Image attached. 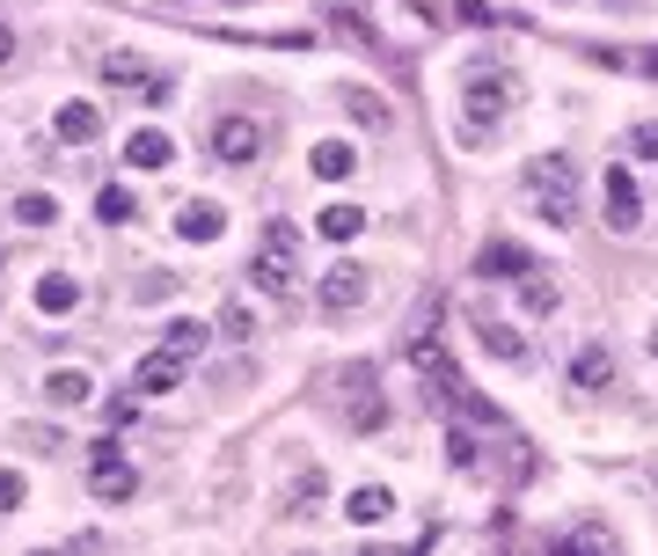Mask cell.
<instances>
[{
	"label": "cell",
	"instance_id": "obj_1",
	"mask_svg": "<svg viewBox=\"0 0 658 556\" xmlns=\"http://www.w3.org/2000/svg\"><path fill=\"white\" fill-rule=\"evenodd\" d=\"M527 191H535V206L549 212V220H571L578 212V161L571 155H541L535 169H527Z\"/></svg>",
	"mask_w": 658,
	"mask_h": 556
},
{
	"label": "cell",
	"instance_id": "obj_2",
	"mask_svg": "<svg viewBox=\"0 0 658 556\" xmlns=\"http://www.w3.org/2000/svg\"><path fill=\"white\" fill-rule=\"evenodd\" d=\"M505 103H512V81H505V73H476V81L461 88V110H468V147H483V132L505 118Z\"/></svg>",
	"mask_w": 658,
	"mask_h": 556
},
{
	"label": "cell",
	"instance_id": "obj_3",
	"mask_svg": "<svg viewBox=\"0 0 658 556\" xmlns=\"http://www.w3.org/2000/svg\"><path fill=\"white\" fill-rule=\"evenodd\" d=\"M88 490L96 498H110V505H124L139 490V476L124 469V454H118V433H103L96 447H88Z\"/></svg>",
	"mask_w": 658,
	"mask_h": 556
},
{
	"label": "cell",
	"instance_id": "obj_4",
	"mask_svg": "<svg viewBox=\"0 0 658 556\" xmlns=\"http://www.w3.org/2000/svg\"><path fill=\"white\" fill-rule=\"evenodd\" d=\"M212 155H220L227 169H242V161L263 155V132L249 118H220V125H212Z\"/></svg>",
	"mask_w": 658,
	"mask_h": 556
},
{
	"label": "cell",
	"instance_id": "obj_5",
	"mask_svg": "<svg viewBox=\"0 0 658 556\" xmlns=\"http://www.w3.org/2000/svg\"><path fill=\"white\" fill-rule=\"evenodd\" d=\"M183 366H191L183 351H169V345H161V351H147V359L132 366V388H139V396H169V388L183 381Z\"/></svg>",
	"mask_w": 658,
	"mask_h": 556
},
{
	"label": "cell",
	"instance_id": "obj_6",
	"mask_svg": "<svg viewBox=\"0 0 658 556\" xmlns=\"http://www.w3.org/2000/svg\"><path fill=\"white\" fill-rule=\"evenodd\" d=\"M176 235H183V242H198V249H206V242H220V235H227V212L212 206V198H191V206L176 212Z\"/></svg>",
	"mask_w": 658,
	"mask_h": 556
},
{
	"label": "cell",
	"instance_id": "obj_7",
	"mask_svg": "<svg viewBox=\"0 0 658 556\" xmlns=\"http://www.w3.org/2000/svg\"><path fill=\"white\" fill-rule=\"evenodd\" d=\"M359 300H366V264H359V257L329 264V278H322V308H359Z\"/></svg>",
	"mask_w": 658,
	"mask_h": 556
},
{
	"label": "cell",
	"instance_id": "obj_8",
	"mask_svg": "<svg viewBox=\"0 0 658 556\" xmlns=\"http://www.w3.org/2000/svg\"><path fill=\"white\" fill-rule=\"evenodd\" d=\"M124 161H132V169H169V161H176V139L161 132V125H139V132L124 139Z\"/></svg>",
	"mask_w": 658,
	"mask_h": 556
},
{
	"label": "cell",
	"instance_id": "obj_9",
	"mask_svg": "<svg viewBox=\"0 0 658 556\" xmlns=\"http://www.w3.org/2000/svg\"><path fill=\"white\" fill-rule=\"evenodd\" d=\"M30 300H37V315H73V308H81V278H73V271H44Z\"/></svg>",
	"mask_w": 658,
	"mask_h": 556
},
{
	"label": "cell",
	"instance_id": "obj_10",
	"mask_svg": "<svg viewBox=\"0 0 658 556\" xmlns=\"http://www.w3.org/2000/svg\"><path fill=\"white\" fill-rule=\"evenodd\" d=\"M88 396H96V381H88L81 366H52V374H44V403H52V410H81Z\"/></svg>",
	"mask_w": 658,
	"mask_h": 556
},
{
	"label": "cell",
	"instance_id": "obj_11",
	"mask_svg": "<svg viewBox=\"0 0 658 556\" xmlns=\"http://www.w3.org/2000/svg\"><path fill=\"white\" fill-rule=\"evenodd\" d=\"M607 220L622 227V235L644 220V198H637V183H629V169H607Z\"/></svg>",
	"mask_w": 658,
	"mask_h": 556
},
{
	"label": "cell",
	"instance_id": "obj_12",
	"mask_svg": "<svg viewBox=\"0 0 658 556\" xmlns=\"http://www.w3.org/2000/svg\"><path fill=\"white\" fill-rule=\"evenodd\" d=\"M345 513H351V527H381L388 513H396V490H388V484H359L345 498Z\"/></svg>",
	"mask_w": 658,
	"mask_h": 556
},
{
	"label": "cell",
	"instance_id": "obj_13",
	"mask_svg": "<svg viewBox=\"0 0 658 556\" xmlns=\"http://www.w3.org/2000/svg\"><path fill=\"white\" fill-rule=\"evenodd\" d=\"M308 169L322 176V183H345V176L359 169V147H351V139H322V147L308 155Z\"/></svg>",
	"mask_w": 658,
	"mask_h": 556
},
{
	"label": "cell",
	"instance_id": "obj_14",
	"mask_svg": "<svg viewBox=\"0 0 658 556\" xmlns=\"http://www.w3.org/2000/svg\"><path fill=\"white\" fill-rule=\"evenodd\" d=\"M52 132L67 139V147H81V139H96V132H103V110H96V103H59Z\"/></svg>",
	"mask_w": 658,
	"mask_h": 556
},
{
	"label": "cell",
	"instance_id": "obj_15",
	"mask_svg": "<svg viewBox=\"0 0 658 556\" xmlns=\"http://www.w3.org/2000/svg\"><path fill=\"white\" fill-rule=\"evenodd\" d=\"M476 271H483V278H527V249L520 242H483Z\"/></svg>",
	"mask_w": 658,
	"mask_h": 556
},
{
	"label": "cell",
	"instance_id": "obj_16",
	"mask_svg": "<svg viewBox=\"0 0 658 556\" xmlns=\"http://www.w3.org/2000/svg\"><path fill=\"white\" fill-rule=\"evenodd\" d=\"M476 345H483L490 359H527V337L505 330V322H490V315H476Z\"/></svg>",
	"mask_w": 658,
	"mask_h": 556
},
{
	"label": "cell",
	"instance_id": "obj_17",
	"mask_svg": "<svg viewBox=\"0 0 658 556\" xmlns=\"http://www.w3.org/2000/svg\"><path fill=\"white\" fill-rule=\"evenodd\" d=\"M249 278H257L263 294H293V257H278V249H263V257H249Z\"/></svg>",
	"mask_w": 658,
	"mask_h": 556
},
{
	"label": "cell",
	"instance_id": "obj_18",
	"mask_svg": "<svg viewBox=\"0 0 658 556\" xmlns=\"http://www.w3.org/2000/svg\"><path fill=\"white\" fill-rule=\"evenodd\" d=\"M571 381H578V388H607V381H615V359H607L600 345H586V351L571 359Z\"/></svg>",
	"mask_w": 658,
	"mask_h": 556
},
{
	"label": "cell",
	"instance_id": "obj_19",
	"mask_svg": "<svg viewBox=\"0 0 658 556\" xmlns=\"http://www.w3.org/2000/svg\"><path fill=\"white\" fill-rule=\"evenodd\" d=\"M132 212H139V198L124 191V183H103V191H96V220H103V227H124Z\"/></svg>",
	"mask_w": 658,
	"mask_h": 556
},
{
	"label": "cell",
	"instance_id": "obj_20",
	"mask_svg": "<svg viewBox=\"0 0 658 556\" xmlns=\"http://www.w3.org/2000/svg\"><path fill=\"white\" fill-rule=\"evenodd\" d=\"M359 227H366V212H359V206H329L322 220H315V235H322V242H351Z\"/></svg>",
	"mask_w": 658,
	"mask_h": 556
},
{
	"label": "cell",
	"instance_id": "obj_21",
	"mask_svg": "<svg viewBox=\"0 0 658 556\" xmlns=\"http://www.w3.org/2000/svg\"><path fill=\"white\" fill-rule=\"evenodd\" d=\"M206 322H191V315H176V322H169V337H161V345H169V351H183V359H198V351H206Z\"/></svg>",
	"mask_w": 658,
	"mask_h": 556
},
{
	"label": "cell",
	"instance_id": "obj_22",
	"mask_svg": "<svg viewBox=\"0 0 658 556\" xmlns=\"http://www.w3.org/2000/svg\"><path fill=\"white\" fill-rule=\"evenodd\" d=\"M345 110H351L359 125H373V132H388V103L373 96V88H345Z\"/></svg>",
	"mask_w": 658,
	"mask_h": 556
},
{
	"label": "cell",
	"instance_id": "obj_23",
	"mask_svg": "<svg viewBox=\"0 0 658 556\" xmlns=\"http://www.w3.org/2000/svg\"><path fill=\"white\" fill-rule=\"evenodd\" d=\"M16 220H22V227H52V220H59V198H52V191H22V198H16Z\"/></svg>",
	"mask_w": 658,
	"mask_h": 556
},
{
	"label": "cell",
	"instance_id": "obj_24",
	"mask_svg": "<svg viewBox=\"0 0 658 556\" xmlns=\"http://www.w3.org/2000/svg\"><path fill=\"white\" fill-rule=\"evenodd\" d=\"M586 549H615V535L607 527H571V535L556 542V556H586Z\"/></svg>",
	"mask_w": 658,
	"mask_h": 556
},
{
	"label": "cell",
	"instance_id": "obj_25",
	"mask_svg": "<svg viewBox=\"0 0 658 556\" xmlns=\"http://www.w3.org/2000/svg\"><path fill=\"white\" fill-rule=\"evenodd\" d=\"M520 308H527V315H549V308H556V286L527 271V278H520Z\"/></svg>",
	"mask_w": 658,
	"mask_h": 556
},
{
	"label": "cell",
	"instance_id": "obj_26",
	"mask_svg": "<svg viewBox=\"0 0 658 556\" xmlns=\"http://www.w3.org/2000/svg\"><path fill=\"white\" fill-rule=\"evenodd\" d=\"M263 249H278V257H300V227H293V220H271V227H263Z\"/></svg>",
	"mask_w": 658,
	"mask_h": 556
},
{
	"label": "cell",
	"instance_id": "obj_27",
	"mask_svg": "<svg viewBox=\"0 0 658 556\" xmlns=\"http://www.w3.org/2000/svg\"><path fill=\"white\" fill-rule=\"evenodd\" d=\"M249 330H257V315H249L242 300H227L220 308V337H249Z\"/></svg>",
	"mask_w": 658,
	"mask_h": 556
},
{
	"label": "cell",
	"instance_id": "obj_28",
	"mask_svg": "<svg viewBox=\"0 0 658 556\" xmlns=\"http://www.w3.org/2000/svg\"><path fill=\"white\" fill-rule=\"evenodd\" d=\"M629 155H637V161H658V125H629Z\"/></svg>",
	"mask_w": 658,
	"mask_h": 556
},
{
	"label": "cell",
	"instance_id": "obj_29",
	"mask_svg": "<svg viewBox=\"0 0 658 556\" xmlns=\"http://www.w3.org/2000/svg\"><path fill=\"white\" fill-rule=\"evenodd\" d=\"M22 498H30V484H22V476L16 469H0V513H16V505Z\"/></svg>",
	"mask_w": 658,
	"mask_h": 556
},
{
	"label": "cell",
	"instance_id": "obj_30",
	"mask_svg": "<svg viewBox=\"0 0 658 556\" xmlns=\"http://www.w3.org/2000/svg\"><path fill=\"white\" fill-rule=\"evenodd\" d=\"M110 81H118V88H147V81H154V73H147V67H139V59H110Z\"/></svg>",
	"mask_w": 658,
	"mask_h": 556
},
{
	"label": "cell",
	"instance_id": "obj_31",
	"mask_svg": "<svg viewBox=\"0 0 658 556\" xmlns=\"http://www.w3.org/2000/svg\"><path fill=\"white\" fill-rule=\"evenodd\" d=\"M132 417H139V388H132V396H118V403H110V433H124Z\"/></svg>",
	"mask_w": 658,
	"mask_h": 556
},
{
	"label": "cell",
	"instance_id": "obj_32",
	"mask_svg": "<svg viewBox=\"0 0 658 556\" xmlns=\"http://www.w3.org/2000/svg\"><path fill=\"white\" fill-rule=\"evenodd\" d=\"M447 454H453V469H468V461H476V439L453 433V439H447Z\"/></svg>",
	"mask_w": 658,
	"mask_h": 556
},
{
	"label": "cell",
	"instance_id": "obj_33",
	"mask_svg": "<svg viewBox=\"0 0 658 556\" xmlns=\"http://www.w3.org/2000/svg\"><path fill=\"white\" fill-rule=\"evenodd\" d=\"M8 59H16V37H8V22H0V67H8Z\"/></svg>",
	"mask_w": 658,
	"mask_h": 556
},
{
	"label": "cell",
	"instance_id": "obj_34",
	"mask_svg": "<svg viewBox=\"0 0 658 556\" xmlns=\"http://www.w3.org/2000/svg\"><path fill=\"white\" fill-rule=\"evenodd\" d=\"M644 73H651V81H658V52H644Z\"/></svg>",
	"mask_w": 658,
	"mask_h": 556
}]
</instances>
